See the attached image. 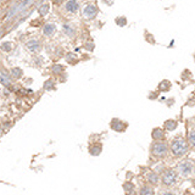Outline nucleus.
Returning a JSON list of instances; mask_svg holds the SVG:
<instances>
[{"label": "nucleus", "instance_id": "nucleus-18", "mask_svg": "<svg viewBox=\"0 0 195 195\" xmlns=\"http://www.w3.org/2000/svg\"><path fill=\"white\" fill-rule=\"evenodd\" d=\"M189 143L193 146H195V131H191L190 134H189Z\"/></svg>", "mask_w": 195, "mask_h": 195}, {"label": "nucleus", "instance_id": "nucleus-11", "mask_svg": "<svg viewBox=\"0 0 195 195\" xmlns=\"http://www.w3.org/2000/svg\"><path fill=\"white\" fill-rule=\"evenodd\" d=\"M0 83L4 84V85H10L11 82H10V78H9V76L6 73L0 72Z\"/></svg>", "mask_w": 195, "mask_h": 195}, {"label": "nucleus", "instance_id": "nucleus-22", "mask_svg": "<svg viewBox=\"0 0 195 195\" xmlns=\"http://www.w3.org/2000/svg\"><path fill=\"white\" fill-rule=\"evenodd\" d=\"M1 49L5 50V51H10V50H11V44H10V43H4V44L1 45Z\"/></svg>", "mask_w": 195, "mask_h": 195}, {"label": "nucleus", "instance_id": "nucleus-16", "mask_svg": "<svg viewBox=\"0 0 195 195\" xmlns=\"http://www.w3.org/2000/svg\"><path fill=\"white\" fill-rule=\"evenodd\" d=\"M171 87V84H170V82H167V81H164L160 85H158V89L160 90H162V92H165V90H167L168 88Z\"/></svg>", "mask_w": 195, "mask_h": 195}, {"label": "nucleus", "instance_id": "nucleus-15", "mask_svg": "<svg viewBox=\"0 0 195 195\" xmlns=\"http://www.w3.org/2000/svg\"><path fill=\"white\" fill-rule=\"evenodd\" d=\"M148 179H149V182L150 183H152V184H156L157 182H158V177H157V174L156 173H150L149 176H148Z\"/></svg>", "mask_w": 195, "mask_h": 195}, {"label": "nucleus", "instance_id": "nucleus-3", "mask_svg": "<svg viewBox=\"0 0 195 195\" xmlns=\"http://www.w3.org/2000/svg\"><path fill=\"white\" fill-rule=\"evenodd\" d=\"M178 179V173L174 170H166L162 174V182L165 185H173Z\"/></svg>", "mask_w": 195, "mask_h": 195}, {"label": "nucleus", "instance_id": "nucleus-7", "mask_svg": "<svg viewBox=\"0 0 195 195\" xmlns=\"http://www.w3.org/2000/svg\"><path fill=\"white\" fill-rule=\"evenodd\" d=\"M152 138H154L156 141H161V140H164V138H165V133H164V131H162L161 128H155V129L152 131Z\"/></svg>", "mask_w": 195, "mask_h": 195}, {"label": "nucleus", "instance_id": "nucleus-10", "mask_svg": "<svg viewBox=\"0 0 195 195\" xmlns=\"http://www.w3.org/2000/svg\"><path fill=\"white\" fill-rule=\"evenodd\" d=\"M165 128L167 131H174L177 128V121L174 120H168L165 122Z\"/></svg>", "mask_w": 195, "mask_h": 195}, {"label": "nucleus", "instance_id": "nucleus-19", "mask_svg": "<svg viewBox=\"0 0 195 195\" xmlns=\"http://www.w3.org/2000/svg\"><path fill=\"white\" fill-rule=\"evenodd\" d=\"M12 75H13V77H16V78H20V77L22 76V71H21L20 68H13V69H12Z\"/></svg>", "mask_w": 195, "mask_h": 195}, {"label": "nucleus", "instance_id": "nucleus-24", "mask_svg": "<svg viewBox=\"0 0 195 195\" xmlns=\"http://www.w3.org/2000/svg\"><path fill=\"white\" fill-rule=\"evenodd\" d=\"M52 69H54V72L55 73H60L61 72V71H62V66H60V65H58V66H55L54 68H52Z\"/></svg>", "mask_w": 195, "mask_h": 195}, {"label": "nucleus", "instance_id": "nucleus-5", "mask_svg": "<svg viewBox=\"0 0 195 195\" xmlns=\"http://www.w3.org/2000/svg\"><path fill=\"white\" fill-rule=\"evenodd\" d=\"M111 127H112V129H115L116 132H123V131L126 129L127 125H126L125 122L120 121V120H112V122H111Z\"/></svg>", "mask_w": 195, "mask_h": 195}, {"label": "nucleus", "instance_id": "nucleus-26", "mask_svg": "<svg viewBox=\"0 0 195 195\" xmlns=\"http://www.w3.org/2000/svg\"><path fill=\"white\" fill-rule=\"evenodd\" d=\"M165 195H176V194H173V193H166Z\"/></svg>", "mask_w": 195, "mask_h": 195}, {"label": "nucleus", "instance_id": "nucleus-17", "mask_svg": "<svg viewBox=\"0 0 195 195\" xmlns=\"http://www.w3.org/2000/svg\"><path fill=\"white\" fill-rule=\"evenodd\" d=\"M48 11H49V5H48V4H44L43 6L39 7V13H40L42 16H45V15L48 13Z\"/></svg>", "mask_w": 195, "mask_h": 195}, {"label": "nucleus", "instance_id": "nucleus-6", "mask_svg": "<svg viewBox=\"0 0 195 195\" xmlns=\"http://www.w3.org/2000/svg\"><path fill=\"white\" fill-rule=\"evenodd\" d=\"M27 49H28L31 52H38V51H40L42 45H40V43L37 42V40H32V42L27 43Z\"/></svg>", "mask_w": 195, "mask_h": 195}, {"label": "nucleus", "instance_id": "nucleus-25", "mask_svg": "<svg viewBox=\"0 0 195 195\" xmlns=\"http://www.w3.org/2000/svg\"><path fill=\"white\" fill-rule=\"evenodd\" d=\"M52 3H55V4H61L62 0H52Z\"/></svg>", "mask_w": 195, "mask_h": 195}, {"label": "nucleus", "instance_id": "nucleus-1", "mask_svg": "<svg viewBox=\"0 0 195 195\" xmlns=\"http://www.w3.org/2000/svg\"><path fill=\"white\" fill-rule=\"evenodd\" d=\"M188 150V143L183 138H176L171 143V151L173 156L176 157H182Z\"/></svg>", "mask_w": 195, "mask_h": 195}, {"label": "nucleus", "instance_id": "nucleus-13", "mask_svg": "<svg viewBox=\"0 0 195 195\" xmlns=\"http://www.w3.org/2000/svg\"><path fill=\"white\" fill-rule=\"evenodd\" d=\"M123 188H125L127 195H134V187H133V184L131 182L126 183L125 185H123Z\"/></svg>", "mask_w": 195, "mask_h": 195}, {"label": "nucleus", "instance_id": "nucleus-2", "mask_svg": "<svg viewBox=\"0 0 195 195\" xmlns=\"http://www.w3.org/2000/svg\"><path fill=\"white\" fill-rule=\"evenodd\" d=\"M151 152L156 157H165L168 154V145L164 141H156L151 146Z\"/></svg>", "mask_w": 195, "mask_h": 195}, {"label": "nucleus", "instance_id": "nucleus-8", "mask_svg": "<svg viewBox=\"0 0 195 195\" xmlns=\"http://www.w3.org/2000/svg\"><path fill=\"white\" fill-rule=\"evenodd\" d=\"M191 170H193V166L190 162H184L181 165V172L183 173V176H188L191 173Z\"/></svg>", "mask_w": 195, "mask_h": 195}, {"label": "nucleus", "instance_id": "nucleus-20", "mask_svg": "<svg viewBox=\"0 0 195 195\" xmlns=\"http://www.w3.org/2000/svg\"><path fill=\"white\" fill-rule=\"evenodd\" d=\"M64 31H65V33H67L68 35H73V29L72 28H71L68 25H66V26H64Z\"/></svg>", "mask_w": 195, "mask_h": 195}, {"label": "nucleus", "instance_id": "nucleus-23", "mask_svg": "<svg viewBox=\"0 0 195 195\" xmlns=\"http://www.w3.org/2000/svg\"><path fill=\"white\" fill-rule=\"evenodd\" d=\"M45 88L46 89H52V88H54V83H52V81H48L46 83H45Z\"/></svg>", "mask_w": 195, "mask_h": 195}, {"label": "nucleus", "instance_id": "nucleus-14", "mask_svg": "<svg viewBox=\"0 0 195 195\" xmlns=\"http://www.w3.org/2000/svg\"><path fill=\"white\" fill-rule=\"evenodd\" d=\"M152 194H154L152 188H150L148 185L143 187V188H141V190H140V195H152Z\"/></svg>", "mask_w": 195, "mask_h": 195}, {"label": "nucleus", "instance_id": "nucleus-12", "mask_svg": "<svg viewBox=\"0 0 195 195\" xmlns=\"http://www.w3.org/2000/svg\"><path fill=\"white\" fill-rule=\"evenodd\" d=\"M54 32H55V26L54 25H46L45 27H44V34L45 35H52L54 34Z\"/></svg>", "mask_w": 195, "mask_h": 195}, {"label": "nucleus", "instance_id": "nucleus-21", "mask_svg": "<svg viewBox=\"0 0 195 195\" xmlns=\"http://www.w3.org/2000/svg\"><path fill=\"white\" fill-rule=\"evenodd\" d=\"M116 22L118 26H125L126 25V19L125 17H121V19H116Z\"/></svg>", "mask_w": 195, "mask_h": 195}, {"label": "nucleus", "instance_id": "nucleus-4", "mask_svg": "<svg viewBox=\"0 0 195 195\" xmlns=\"http://www.w3.org/2000/svg\"><path fill=\"white\" fill-rule=\"evenodd\" d=\"M96 12H98V10H96L95 6L88 5V6H85L84 10H83V16L85 17V19H94L95 15H96Z\"/></svg>", "mask_w": 195, "mask_h": 195}, {"label": "nucleus", "instance_id": "nucleus-9", "mask_svg": "<svg viewBox=\"0 0 195 195\" xmlns=\"http://www.w3.org/2000/svg\"><path fill=\"white\" fill-rule=\"evenodd\" d=\"M66 10L69 12H76L78 10V3L76 0H69V1L66 4Z\"/></svg>", "mask_w": 195, "mask_h": 195}]
</instances>
